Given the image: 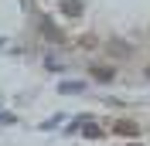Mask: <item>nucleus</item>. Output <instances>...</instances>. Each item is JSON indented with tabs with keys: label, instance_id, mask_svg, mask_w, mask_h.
<instances>
[{
	"label": "nucleus",
	"instance_id": "obj_1",
	"mask_svg": "<svg viewBox=\"0 0 150 146\" xmlns=\"http://www.w3.org/2000/svg\"><path fill=\"white\" fill-rule=\"evenodd\" d=\"M112 133H120V136H140V126L133 119H116L112 122Z\"/></svg>",
	"mask_w": 150,
	"mask_h": 146
},
{
	"label": "nucleus",
	"instance_id": "obj_2",
	"mask_svg": "<svg viewBox=\"0 0 150 146\" xmlns=\"http://www.w3.org/2000/svg\"><path fill=\"white\" fill-rule=\"evenodd\" d=\"M58 7H62V14L65 17H82V0H58Z\"/></svg>",
	"mask_w": 150,
	"mask_h": 146
},
{
	"label": "nucleus",
	"instance_id": "obj_3",
	"mask_svg": "<svg viewBox=\"0 0 150 146\" xmlns=\"http://www.w3.org/2000/svg\"><path fill=\"white\" fill-rule=\"evenodd\" d=\"M92 75L99 78V82H112V68H106V65H99V68H92Z\"/></svg>",
	"mask_w": 150,
	"mask_h": 146
},
{
	"label": "nucleus",
	"instance_id": "obj_4",
	"mask_svg": "<svg viewBox=\"0 0 150 146\" xmlns=\"http://www.w3.org/2000/svg\"><path fill=\"white\" fill-rule=\"evenodd\" d=\"M109 51H112V55H130V51H126V48H123L120 41H112V48H109Z\"/></svg>",
	"mask_w": 150,
	"mask_h": 146
},
{
	"label": "nucleus",
	"instance_id": "obj_5",
	"mask_svg": "<svg viewBox=\"0 0 150 146\" xmlns=\"http://www.w3.org/2000/svg\"><path fill=\"white\" fill-rule=\"evenodd\" d=\"M82 133H85V136H92V139H96V136H103V133H99V129H96V126H92V122H89V126H85V129H82Z\"/></svg>",
	"mask_w": 150,
	"mask_h": 146
},
{
	"label": "nucleus",
	"instance_id": "obj_6",
	"mask_svg": "<svg viewBox=\"0 0 150 146\" xmlns=\"http://www.w3.org/2000/svg\"><path fill=\"white\" fill-rule=\"evenodd\" d=\"M130 146H140V143H130Z\"/></svg>",
	"mask_w": 150,
	"mask_h": 146
}]
</instances>
